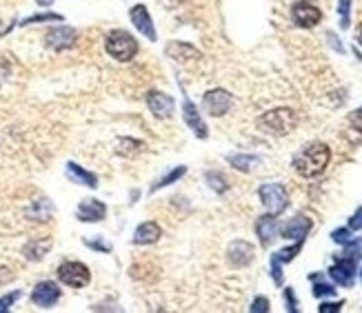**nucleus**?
Masks as SVG:
<instances>
[{"mask_svg":"<svg viewBox=\"0 0 362 313\" xmlns=\"http://www.w3.org/2000/svg\"><path fill=\"white\" fill-rule=\"evenodd\" d=\"M331 160V149L325 142H313V145L304 147L300 154L293 158V169L302 178H316L327 169Z\"/></svg>","mask_w":362,"mask_h":313,"instance_id":"obj_1","label":"nucleus"},{"mask_svg":"<svg viewBox=\"0 0 362 313\" xmlns=\"http://www.w3.org/2000/svg\"><path fill=\"white\" fill-rule=\"evenodd\" d=\"M296 125H298V116H296V111L289 107L271 109L258 118V127L264 134H271V136H287L296 129Z\"/></svg>","mask_w":362,"mask_h":313,"instance_id":"obj_2","label":"nucleus"},{"mask_svg":"<svg viewBox=\"0 0 362 313\" xmlns=\"http://www.w3.org/2000/svg\"><path fill=\"white\" fill-rule=\"evenodd\" d=\"M104 49L118 62H129L133 56L138 54V43L129 32L125 30H113L104 38Z\"/></svg>","mask_w":362,"mask_h":313,"instance_id":"obj_3","label":"nucleus"},{"mask_svg":"<svg viewBox=\"0 0 362 313\" xmlns=\"http://www.w3.org/2000/svg\"><path fill=\"white\" fill-rule=\"evenodd\" d=\"M56 276H58V282H63L65 287L71 289H82L91 282V271L87 264H82L78 260H67L63 262L58 269H56Z\"/></svg>","mask_w":362,"mask_h":313,"instance_id":"obj_4","label":"nucleus"},{"mask_svg":"<svg viewBox=\"0 0 362 313\" xmlns=\"http://www.w3.org/2000/svg\"><path fill=\"white\" fill-rule=\"evenodd\" d=\"M258 196H260L262 205L267 207V211L273 213V216L282 213L284 209H287V205H289L287 189H284L282 185H278V183L262 185V187L258 189Z\"/></svg>","mask_w":362,"mask_h":313,"instance_id":"obj_5","label":"nucleus"},{"mask_svg":"<svg viewBox=\"0 0 362 313\" xmlns=\"http://www.w3.org/2000/svg\"><path fill=\"white\" fill-rule=\"evenodd\" d=\"M78 40V32L69 25H56L52 30H47L45 34V45L49 47L52 51H67L71 49Z\"/></svg>","mask_w":362,"mask_h":313,"instance_id":"obj_6","label":"nucleus"},{"mask_svg":"<svg viewBox=\"0 0 362 313\" xmlns=\"http://www.w3.org/2000/svg\"><path fill=\"white\" fill-rule=\"evenodd\" d=\"M291 18L298 27H302V30H311V27H316L322 21V12L316 3H311V0H298V3L291 7Z\"/></svg>","mask_w":362,"mask_h":313,"instance_id":"obj_7","label":"nucleus"},{"mask_svg":"<svg viewBox=\"0 0 362 313\" xmlns=\"http://www.w3.org/2000/svg\"><path fill=\"white\" fill-rule=\"evenodd\" d=\"M63 296V291L58 287V282L54 280H43L38 282L32 291V302L38 309H52L58 305V300Z\"/></svg>","mask_w":362,"mask_h":313,"instance_id":"obj_8","label":"nucleus"},{"mask_svg":"<svg viewBox=\"0 0 362 313\" xmlns=\"http://www.w3.org/2000/svg\"><path fill=\"white\" fill-rule=\"evenodd\" d=\"M231 104H234L231 93L225 89H212L203 96V107L209 116H214V118L225 116V113L231 109Z\"/></svg>","mask_w":362,"mask_h":313,"instance_id":"obj_9","label":"nucleus"},{"mask_svg":"<svg viewBox=\"0 0 362 313\" xmlns=\"http://www.w3.org/2000/svg\"><path fill=\"white\" fill-rule=\"evenodd\" d=\"M356 271H358V260L351 258V255H340L336 264L329 269V278L336 284H340V287H351L356 278Z\"/></svg>","mask_w":362,"mask_h":313,"instance_id":"obj_10","label":"nucleus"},{"mask_svg":"<svg viewBox=\"0 0 362 313\" xmlns=\"http://www.w3.org/2000/svg\"><path fill=\"white\" fill-rule=\"evenodd\" d=\"M129 18H131V25L136 27L138 34H142L151 43L158 40V32H156V27H154V21H151V16H149L147 5H142V3L140 5H133L129 9Z\"/></svg>","mask_w":362,"mask_h":313,"instance_id":"obj_11","label":"nucleus"},{"mask_svg":"<svg viewBox=\"0 0 362 313\" xmlns=\"http://www.w3.org/2000/svg\"><path fill=\"white\" fill-rule=\"evenodd\" d=\"M145 100H147L149 111L154 113L156 118L165 120V118H169V116H174L176 100L171 98L169 93H163V91H149Z\"/></svg>","mask_w":362,"mask_h":313,"instance_id":"obj_12","label":"nucleus"},{"mask_svg":"<svg viewBox=\"0 0 362 313\" xmlns=\"http://www.w3.org/2000/svg\"><path fill=\"white\" fill-rule=\"evenodd\" d=\"M76 218L80 222H102L107 218V205L96 200V198H84L76 209Z\"/></svg>","mask_w":362,"mask_h":313,"instance_id":"obj_13","label":"nucleus"},{"mask_svg":"<svg viewBox=\"0 0 362 313\" xmlns=\"http://www.w3.org/2000/svg\"><path fill=\"white\" fill-rule=\"evenodd\" d=\"M300 249H302V242H296V244L284 246V249L275 251V253L271 255V276H273V282H275V284H282V264L291 262V260L298 255Z\"/></svg>","mask_w":362,"mask_h":313,"instance_id":"obj_14","label":"nucleus"},{"mask_svg":"<svg viewBox=\"0 0 362 313\" xmlns=\"http://www.w3.org/2000/svg\"><path fill=\"white\" fill-rule=\"evenodd\" d=\"M309 231H311V220H309L307 216L298 213L296 218H291V220L282 227V238L296 240V242H304V238H307Z\"/></svg>","mask_w":362,"mask_h":313,"instance_id":"obj_15","label":"nucleus"},{"mask_svg":"<svg viewBox=\"0 0 362 313\" xmlns=\"http://www.w3.org/2000/svg\"><path fill=\"white\" fill-rule=\"evenodd\" d=\"M227 258L234 267H247L253 260V246L247 240H234L227 249Z\"/></svg>","mask_w":362,"mask_h":313,"instance_id":"obj_16","label":"nucleus"},{"mask_svg":"<svg viewBox=\"0 0 362 313\" xmlns=\"http://www.w3.org/2000/svg\"><path fill=\"white\" fill-rule=\"evenodd\" d=\"M183 116H185V122H187V127L194 131V134L203 140V138H207V125L203 122V118H200V111L196 109V104L189 100V98H185L183 100Z\"/></svg>","mask_w":362,"mask_h":313,"instance_id":"obj_17","label":"nucleus"},{"mask_svg":"<svg viewBox=\"0 0 362 313\" xmlns=\"http://www.w3.org/2000/svg\"><path fill=\"white\" fill-rule=\"evenodd\" d=\"M256 233H258V240L262 246H269L275 238H278V220H275V216L267 213L258 218V222H256Z\"/></svg>","mask_w":362,"mask_h":313,"instance_id":"obj_18","label":"nucleus"},{"mask_svg":"<svg viewBox=\"0 0 362 313\" xmlns=\"http://www.w3.org/2000/svg\"><path fill=\"white\" fill-rule=\"evenodd\" d=\"M65 174H67V178H69L71 183H76V185H82V187H89V189H96V187H98L96 174H91V172H87V169H82L78 163H67Z\"/></svg>","mask_w":362,"mask_h":313,"instance_id":"obj_19","label":"nucleus"},{"mask_svg":"<svg viewBox=\"0 0 362 313\" xmlns=\"http://www.w3.org/2000/svg\"><path fill=\"white\" fill-rule=\"evenodd\" d=\"M160 235H163V229H160L158 222H142L136 227V231H133V242L136 244H154L160 240Z\"/></svg>","mask_w":362,"mask_h":313,"instance_id":"obj_20","label":"nucleus"},{"mask_svg":"<svg viewBox=\"0 0 362 313\" xmlns=\"http://www.w3.org/2000/svg\"><path fill=\"white\" fill-rule=\"evenodd\" d=\"M165 51H167L174 60H180V62L200 58V51L196 49V47L187 45V43H169Z\"/></svg>","mask_w":362,"mask_h":313,"instance_id":"obj_21","label":"nucleus"},{"mask_svg":"<svg viewBox=\"0 0 362 313\" xmlns=\"http://www.w3.org/2000/svg\"><path fill=\"white\" fill-rule=\"evenodd\" d=\"M49 249H52V240L49 238H47V240H32L30 244L23 246V255H25L27 260L38 262V260L45 258Z\"/></svg>","mask_w":362,"mask_h":313,"instance_id":"obj_22","label":"nucleus"},{"mask_svg":"<svg viewBox=\"0 0 362 313\" xmlns=\"http://www.w3.org/2000/svg\"><path fill=\"white\" fill-rule=\"evenodd\" d=\"M187 174V167L185 165H180V167H176L174 172H169L167 176H163L158 180L156 185H151V189H149V194H156V192H160L163 187H169V185H174V183H178L180 178H183Z\"/></svg>","mask_w":362,"mask_h":313,"instance_id":"obj_23","label":"nucleus"},{"mask_svg":"<svg viewBox=\"0 0 362 313\" xmlns=\"http://www.w3.org/2000/svg\"><path fill=\"white\" fill-rule=\"evenodd\" d=\"M229 160V165L234 169H238V172H251L253 165H258V158L256 156H247V154H234L227 158Z\"/></svg>","mask_w":362,"mask_h":313,"instance_id":"obj_24","label":"nucleus"},{"mask_svg":"<svg viewBox=\"0 0 362 313\" xmlns=\"http://www.w3.org/2000/svg\"><path fill=\"white\" fill-rule=\"evenodd\" d=\"M38 23H65V16H63V14H56V12L36 14V16L25 18V21L21 23V27H27V25H38Z\"/></svg>","mask_w":362,"mask_h":313,"instance_id":"obj_25","label":"nucleus"},{"mask_svg":"<svg viewBox=\"0 0 362 313\" xmlns=\"http://www.w3.org/2000/svg\"><path fill=\"white\" fill-rule=\"evenodd\" d=\"M205 180H207V185L212 187L216 194H225L227 189H229V185H227L225 176H223V174H218V172H209V174L205 176Z\"/></svg>","mask_w":362,"mask_h":313,"instance_id":"obj_26","label":"nucleus"},{"mask_svg":"<svg viewBox=\"0 0 362 313\" xmlns=\"http://www.w3.org/2000/svg\"><path fill=\"white\" fill-rule=\"evenodd\" d=\"M45 209H54V207H52L49 200H45V198H43V200H38V202L34 205V209H30V216L34 218V220H49L52 213H49V211L45 213Z\"/></svg>","mask_w":362,"mask_h":313,"instance_id":"obj_27","label":"nucleus"},{"mask_svg":"<svg viewBox=\"0 0 362 313\" xmlns=\"http://www.w3.org/2000/svg\"><path fill=\"white\" fill-rule=\"evenodd\" d=\"M338 14H340V27L342 30H349V25H351V0H340Z\"/></svg>","mask_w":362,"mask_h":313,"instance_id":"obj_28","label":"nucleus"},{"mask_svg":"<svg viewBox=\"0 0 362 313\" xmlns=\"http://www.w3.org/2000/svg\"><path fill=\"white\" fill-rule=\"evenodd\" d=\"M23 298V291H12V293H5L3 298H0V313H5V311H9L18 300Z\"/></svg>","mask_w":362,"mask_h":313,"instance_id":"obj_29","label":"nucleus"},{"mask_svg":"<svg viewBox=\"0 0 362 313\" xmlns=\"http://www.w3.org/2000/svg\"><path fill=\"white\" fill-rule=\"evenodd\" d=\"M331 240L333 242H338V244H347L354 240V235H351V229L349 227H342V229H336L331 233Z\"/></svg>","mask_w":362,"mask_h":313,"instance_id":"obj_30","label":"nucleus"},{"mask_svg":"<svg viewBox=\"0 0 362 313\" xmlns=\"http://www.w3.org/2000/svg\"><path fill=\"white\" fill-rule=\"evenodd\" d=\"M333 293H336L333 284H327V282H316V284H313V296H316V298L333 296Z\"/></svg>","mask_w":362,"mask_h":313,"instance_id":"obj_31","label":"nucleus"},{"mask_svg":"<svg viewBox=\"0 0 362 313\" xmlns=\"http://www.w3.org/2000/svg\"><path fill=\"white\" fill-rule=\"evenodd\" d=\"M84 244H87L89 249H96V251H102V253L111 251V244L107 240H84Z\"/></svg>","mask_w":362,"mask_h":313,"instance_id":"obj_32","label":"nucleus"},{"mask_svg":"<svg viewBox=\"0 0 362 313\" xmlns=\"http://www.w3.org/2000/svg\"><path fill=\"white\" fill-rule=\"evenodd\" d=\"M349 229L351 231H362V207L356 209V213L349 218Z\"/></svg>","mask_w":362,"mask_h":313,"instance_id":"obj_33","label":"nucleus"},{"mask_svg":"<svg viewBox=\"0 0 362 313\" xmlns=\"http://www.w3.org/2000/svg\"><path fill=\"white\" fill-rule=\"evenodd\" d=\"M251 313H264V311H269V300L267 298H256L253 300V305L249 307Z\"/></svg>","mask_w":362,"mask_h":313,"instance_id":"obj_34","label":"nucleus"},{"mask_svg":"<svg viewBox=\"0 0 362 313\" xmlns=\"http://www.w3.org/2000/svg\"><path fill=\"white\" fill-rule=\"evenodd\" d=\"M342 305H345V302H325V305H320L318 307V311L320 313H336V311H340L342 309Z\"/></svg>","mask_w":362,"mask_h":313,"instance_id":"obj_35","label":"nucleus"},{"mask_svg":"<svg viewBox=\"0 0 362 313\" xmlns=\"http://www.w3.org/2000/svg\"><path fill=\"white\" fill-rule=\"evenodd\" d=\"M284 298H287L289 311H298V302H296V298H293V291L291 289H284Z\"/></svg>","mask_w":362,"mask_h":313,"instance_id":"obj_36","label":"nucleus"},{"mask_svg":"<svg viewBox=\"0 0 362 313\" xmlns=\"http://www.w3.org/2000/svg\"><path fill=\"white\" fill-rule=\"evenodd\" d=\"M327 38H329V40H331V45L336 47L338 51H345V49H342V45L338 43V38H336V36H333V34H327Z\"/></svg>","mask_w":362,"mask_h":313,"instance_id":"obj_37","label":"nucleus"},{"mask_svg":"<svg viewBox=\"0 0 362 313\" xmlns=\"http://www.w3.org/2000/svg\"><path fill=\"white\" fill-rule=\"evenodd\" d=\"M34 3H36L38 7H43V9H49V7L54 5V0H34Z\"/></svg>","mask_w":362,"mask_h":313,"instance_id":"obj_38","label":"nucleus"},{"mask_svg":"<svg viewBox=\"0 0 362 313\" xmlns=\"http://www.w3.org/2000/svg\"><path fill=\"white\" fill-rule=\"evenodd\" d=\"M358 43L362 45V32H360V36H358Z\"/></svg>","mask_w":362,"mask_h":313,"instance_id":"obj_39","label":"nucleus"}]
</instances>
